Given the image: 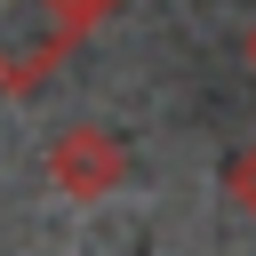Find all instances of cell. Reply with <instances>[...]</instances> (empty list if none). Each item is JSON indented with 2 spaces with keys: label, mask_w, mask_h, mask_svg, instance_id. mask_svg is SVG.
I'll return each mask as SVG.
<instances>
[{
  "label": "cell",
  "mask_w": 256,
  "mask_h": 256,
  "mask_svg": "<svg viewBox=\"0 0 256 256\" xmlns=\"http://www.w3.org/2000/svg\"><path fill=\"white\" fill-rule=\"evenodd\" d=\"M104 0H0V80L8 88H32L72 40L80 24L96 16Z\"/></svg>",
  "instance_id": "6da1fadb"
},
{
  "label": "cell",
  "mask_w": 256,
  "mask_h": 256,
  "mask_svg": "<svg viewBox=\"0 0 256 256\" xmlns=\"http://www.w3.org/2000/svg\"><path fill=\"white\" fill-rule=\"evenodd\" d=\"M48 176H56L72 200H96V192H112V184L128 176V152H120L104 128H72V136L48 152Z\"/></svg>",
  "instance_id": "7a4b0ae2"
},
{
  "label": "cell",
  "mask_w": 256,
  "mask_h": 256,
  "mask_svg": "<svg viewBox=\"0 0 256 256\" xmlns=\"http://www.w3.org/2000/svg\"><path fill=\"white\" fill-rule=\"evenodd\" d=\"M232 200L256 216V152H240V160H232Z\"/></svg>",
  "instance_id": "3957f363"
},
{
  "label": "cell",
  "mask_w": 256,
  "mask_h": 256,
  "mask_svg": "<svg viewBox=\"0 0 256 256\" xmlns=\"http://www.w3.org/2000/svg\"><path fill=\"white\" fill-rule=\"evenodd\" d=\"M248 56H256V32H248Z\"/></svg>",
  "instance_id": "277c9868"
}]
</instances>
